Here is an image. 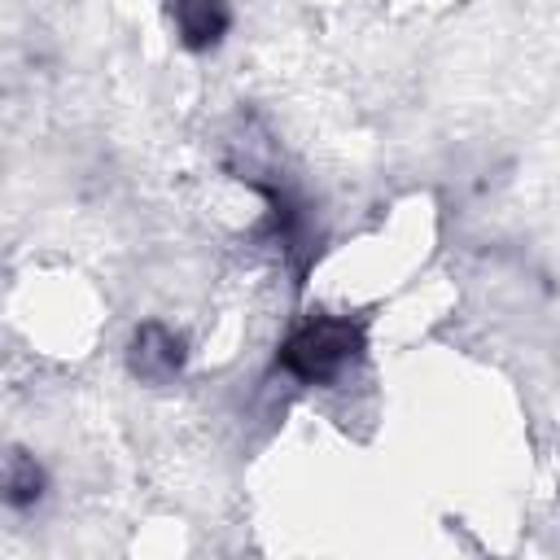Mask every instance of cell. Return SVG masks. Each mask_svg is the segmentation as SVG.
<instances>
[{
	"label": "cell",
	"instance_id": "6da1fadb",
	"mask_svg": "<svg viewBox=\"0 0 560 560\" xmlns=\"http://www.w3.org/2000/svg\"><path fill=\"white\" fill-rule=\"evenodd\" d=\"M350 350V332L341 324H315L289 346V363L302 376H328Z\"/></svg>",
	"mask_w": 560,
	"mask_h": 560
}]
</instances>
